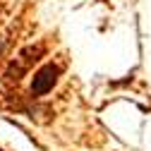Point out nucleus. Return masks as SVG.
Segmentation results:
<instances>
[{"label": "nucleus", "mask_w": 151, "mask_h": 151, "mask_svg": "<svg viewBox=\"0 0 151 151\" xmlns=\"http://www.w3.org/2000/svg\"><path fill=\"white\" fill-rule=\"evenodd\" d=\"M58 74H60L58 65H43L39 72L34 74V79H31V93H34V96H43V93H48L55 86V82H58Z\"/></svg>", "instance_id": "1"}]
</instances>
